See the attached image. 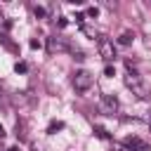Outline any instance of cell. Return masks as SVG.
<instances>
[{
	"instance_id": "1",
	"label": "cell",
	"mask_w": 151,
	"mask_h": 151,
	"mask_svg": "<svg viewBox=\"0 0 151 151\" xmlns=\"http://www.w3.org/2000/svg\"><path fill=\"white\" fill-rule=\"evenodd\" d=\"M125 85L132 90V94H137L139 99H146L149 97V90H146V85L139 80V76L134 73V71H127L125 73Z\"/></svg>"
},
{
	"instance_id": "2",
	"label": "cell",
	"mask_w": 151,
	"mask_h": 151,
	"mask_svg": "<svg viewBox=\"0 0 151 151\" xmlns=\"http://www.w3.org/2000/svg\"><path fill=\"white\" fill-rule=\"evenodd\" d=\"M73 87L78 92H87L92 87V73L90 71H76L73 73Z\"/></svg>"
},
{
	"instance_id": "3",
	"label": "cell",
	"mask_w": 151,
	"mask_h": 151,
	"mask_svg": "<svg viewBox=\"0 0 151 151\" xmlns=\"http://www.w3.org/2000/svg\"><path fill=\"white\" fill-rule=\"evenodd\" d=\"M97 52H99V57L104 61H113V57H116V47H113V42L109 38H99L97 40Z\"/></svg>"
},
{
	"instance_id": "4",
	"label": "cell",
	"mask_w": 151,
	"mask_h": 151,
	"mask_svg": "<svg viewBox=\"0 0 151 151\" xmlns=\"http://www.w3.org/2000/svg\"><path fill=\"white\" fill-rule=\"evenodd\" d=\"M123 146H125L127 151H151V144L142 142L139 137H125V139H123Z\"/></svg>"
},
{
	"instance_id": "5",
	"label": "cell",
	"mask_w": 151,
	"mask_h": 151,
	"mask_svg": "<svg viewBox=\"0 0 151 151\" xmlns=\"http://www.w3.org/2000/svg\"><path fill=\"white\" fill-rule=\"evenodd\" d=\"M66 50H71L61 38H47V52L50 54H54V52H66Z\"/></svg>"
},
{
	"instance_id": "6",
	"label": "cell",
	"mask_w": 151,
	"mask_h": 151,
	"mask_svg": "<svg viewBox=\"0 0 151 151\" xmlns=\"http://www.w3.org/2000/svg\"><path fill=\"white\" fill-rule=\"evenodd\" d=\"M101 106H104V111H109V113H113V111H118V99L113 97V94H101Z\"/></svg>"
},
{
	"instance_id": "7",
	"label": "cell",
	"mask_w": 151,
	"mask_h": 151,
	"mask_svg": "<svg viewBox=\"0 0 151 151\" xmlns=\"http://www.w3.org/2000/svg\"><path fill=\"white\" fill-rule=\"evenodd\" d=\"M57 130H64V123H61V120H52V123L47 125V132H50V134H54Z\"/></svg>"
},
{
	"instance_id": "8",
	"label": "cell",
	"mask_w": 151,
	"mask_h": 151,
	"mask_svg": "<svg viewBox=\"0 0 151 151\" xmlns=\"http://www.w3.org/2000/svg\"><path fill=\"white\" fill-rule=\"evenodd\" d=\"M132 40H134V35H132V33H130V31H125V33H123V35H120V38H118V42H120V45H130V42H132Z\"/></svg>"
},
{
	"instance_id": "9",
	"label": "cell",
	"mask_w": 151,
	"mask_h": 151,
	"mask_svg": "<svg viewBox=\"0 0 151 151\" xmlns=\"http://www.w3.org/2000/svg\"><path fill=\"white\" fill-rule=\"evenodd\" d=\"M26 68H28V66H26L24 61H17V64H14V71H17V73H26Z\"/></svg>"
},
{
	"instance_id": "10",
	"label": "cell",
	"mask_w": 151,
	"mask_h": 151,
	"mask_svg": "<svg viewBox=\"0 0 151 151\" xmlns=\"http://www.w3.org/2000/svg\"><path fill=\"white\" fill-rule=\"evenodd\" d=\"M94 132H97V137H101V139H109V132H106L104 127H94Z\"/></svg>"
},
{
	"instance_id": "11",
	"label": "cell",
	"mask_w": 151,
	"mask_h": 151,
	"mask_svg": "<svg viewBox=\"0 0 151 151\" xmlns=\"http://www.w3.org/2000/svg\"><path fill=\"white\" fill-rule=\"evenodd\" d=\"M104 76H109V78H113V76H116V71H113V66H111V64L104 68Z\"/></svg>"
},
{
	"instance_id": "12",
	"label": "cell",
	"mask_w": 151,
	"mask_h": 151,
	"mask_svg": "<svg viewBox=\"0 0 151 151\" xmlns=\"http://www.w3.org/2000/svg\"><path fill=\"white\" fill-rule=\"evenodd\" d=\"M87 14H90V17H97L99 9H97V7H87Z\"/></svg>"
},
{
	"instance_id": "13",
	"label": "cell",
	"mask_w": 151,
	"mask_h": 151,
	"mask_svg": "<svg viewBox=\"0 0 151 151\" xmlns=\"http://www.w3.org/2000/svg\"><path fill=\"white\" fill-rule=\"evenodd\" d=\"M35 17H45V9L42 7H35Z\"/></svg>"
},
{
	"instance_id": "14",
	"label": "cell",
	"mask_w": 151,
	"mask_h": 151,
	"mask_svg": "<svg viewBox=\"0 0 151 151\" xmlns=\"http://www.w3.org/2000/svg\"><path fill=\"white\" fill-rule=\"evenodd\" d=\"M2 137H5V127L0 125V139H2Z\"/></svg>"
},
{
	"instance_id": "15",
	"label": "cell",
	"mask_w": 151,
	"mask_h": 151,
	"mask_svg": "<svg viewBox=\"0 0 151 151\" xmlns=\"http://www.w3.org/2000/svg\"><path fill=\"white\" fill-rule=\"evenodd\" d=\"M7 151H19V149H17V146H9V149H7Z\"/></svg>"
},
{
	"instance_id": "16",
	"label": "cell",
	"mask_w": 151,
	"mask_h": 151,
	"mask_svg": "<svg viewBox=\"0 0 151 151\" xmlns=\"http://www.w3.org/2000/svg\"><path fill=\"white\" fill-rule=\"evenodd\" d=\"M149 127H151V111H149Z\"/></svg>"
}]
</instances>
